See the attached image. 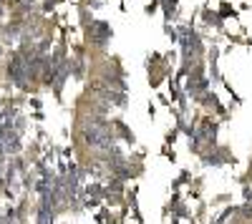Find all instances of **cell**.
<instances>
[{"instance_id":"6da1fadb","label":"cell","mask_w":252,"mask_h":224,"mask_svg":"<svg viewBox=\"0 0 252 224\" xmlns=\"http://www.w3.org/2000/svg\"><path fill=\"white\" fill-rule=\"evenodd\" d=\"M89 33H91V40H94L98 48H103V46H106V40L111 38V28L106 23H94Z\"/></svg>"}]
</instances>
